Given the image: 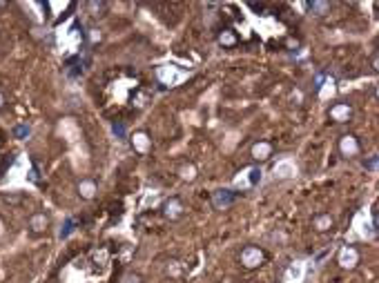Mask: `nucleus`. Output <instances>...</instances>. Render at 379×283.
<instances>
[{
  "label": "nucleus",
  "instance_id": "6",
  "mask_svg": "<svg viewBox=\"0 0 379 283\" xmlns=\"http://www.w3.org/2000/svg\"><path fill=\"white\" fill-rule=\"evenodd\" d=\"M328 116H330V121H334V123H348L352 118V107L348 103H334L332 107H330Z\"/></svg>",
  "mask_w": 379,
  "mask_h": 283
},
{
  "label": "nucleus",
  "instance_id": "27",
  "mask_svg": "<svg viewBox=\"0 0 379 283\" xmlns=\"http://www.w3.org/2000/svg\"><path fill=\"white\" fill-rule=\"evenodd\" d=\"M2 7H4V2H0V9H2Z\"/></svg>",
  "mask_w": 379,
  "mask_h": 283
},
{
  "label": "nucleus",
  "instance_id": "15",
  "mask_svg": "<svg viewBox=\"0 0 379 283\" xmlns=\"http://www.w3.org/2000/svg\"><path fill=\"white\" fill-rule=\"evenodd\" d=\"M248 174H250V188H257L259 181H261V170L259 167H250Z\"/></svg>",
  "mask_w": 379,
  "mask_h": 283
},
{
  "label": "nucleus",
  "instance_id": "8",
  "mask_svg": "<svg viewBox=\"0 0 379 283\" xmlns=\"http://www.w3.org/2000/svg\"><path fill=\"white\" fill-rule=\"evenodd\" d=\"M217 43H218V47H223V49H234V47L239 45V36H236L234 29L225 27L217 34Z\"/></svg>",
  "mask_w": 379,
  "mask_h": 283
},
{
  "label": "nucleus",
  "instance_id": "20",
  "mask_svg": "<svg viewBox=\"0 0 379 283\" xmlns=\"http://www.w3.org/2000/svg\"><path fill=\"white\" fill-rule=\"evenodd\" d=\"M123 283H143V281H141V277H138L136 272H129V274H125Z\"/></svg>",
  "mask_w": 379,
  "mask_h": 283
},
{
  "label": "nucleus",
  "instance_id": "12",
  "mask_svg": "<svg viewBox=\"0 0 379 283\" xmlns=\"http://www.w3.org/2000/svg\"><path fill=\"white\" fill-rule=\"evenodd\" d=\"M332 225H334V219L330 214H317L312 219V228L317 232H328V230H332Z\"/></svg>",
  "mask_w": 379,
  "mask_h": 283
},
{
  "label": "nucleus",
  "instance_id": "4",
  "mask_svg": "<svg viewBox=\"0 0 379 283\" xmlns=\"http://www.w3.org/2000/svg\"><path fill=\"white\" fill-rule=\"evenodd\" d=\"M359 152H361V145H359V141H357L355 134H343L341 139H339V154H341V156L352 158Z\"/></svg>",
  "mask_w": 379,
  "mask_h": 283
},
{
  "label": "nucleus",
  "instance_id": "19",
  "mask_svg": "<svg viewBox=\"0 0 379 283\" xmlns=\"http://www.w3.org/2000/svg\"><path fill=\"white\" fill-rule=\"evenodd\" d=\"M111 130H114V134L118 136L120 141L125 139V125H123V123H114V125H111Z\"/></svg>",
  "mask_w": 379,
  "mask_h": 283
},
{
  "label": "nucleus",
  "instance_id": "5",
  "mask_svg": "<svg viewBox=\"0 0 379 283\" xmlns=\"http://www.w3.org/2000/svg\"><path fill=\"white\" fill-rule=\"evenodd\" d=\"M163 216L167 221H178L183 216V203L178 196H172L163 203Z\"/></svg>",
  "mask_w": 379,
  "mask_h": 283
},
{
  "label": "nucleus",
  "instance_id": "23",
  "mask_svg": "<svg viewBox=\"0 0 379 283\" xmlns=\"http://www.w3.org/2000/svg\"><path fill=\"white\" fill-rule=\"evenodd\" d=\"M29 179L34 181V183H40V176H38V163H36V161H34V170H31Z\"/></svg>",
  "mask_w": 379,
  "mask_h": 283
},
{
  "label": "nucleus",
  "instance_id": "26",
  "mask_svg": "<svg viewBox=\"0 0 379 283\" xmlns=\"http://www.w3.org/2000/svg\"><path fill=\"white\" fill-rule=\"evenodd\" d=\"M2 107H4V96L0 94V112H2Z\"/></svg>",
  "mask_w": 379,
  "mask_h": 283
},
{
  "label": "nucleus",
  "instance_id": "10",
  "mask_svg": "<svg viewBox=\"0 0 379 283\" xmlns=\"http://www.w3.org/2000/svg\"><path fill=\"white\" fill-rule=\"evenodd\" d=\"M132 147H134V152H138V154H147L152 147V139L145 134V132H134Z\"/></svg>",
  "mask_w": 379,
  "mask_h": 283
},
{
  "label": "nucleus",
  "instance_id": "3",
  "mask_svg": "<svg viewBox=\"0 0 379 283\" xmlns=\"http://www.w3.org/2000/svg\"><path fill=\"white\" fill-rule=\"evenodd\" d=\"M359 259H361V254L355 245H343L341 252H339V256H337V263L341 265L343 270H355L357 265H359Z\"/></svg>",
  "mask_w": 379,
  "mask_h": 283
},
{
  "label": "nucleus",
  "instance_id": "22",
  "mask_svg": "<svg viewBox=\"0 0 379 283\" xmlns=\"http://www.w3.org/2000/svg\"><path fill=\"white\" fill-rule=\"evenodd\" d=\"M379 228V212H377V205L373 207V232H377Z\"/></svg>",
  "mask_w": 379,
  "mask_h": 283
},
{
  "label": "nucleus",
  "instance_id": "14",
  "mask_svg": "<svg viewBox=\"0 0 379 283\" xmlns=\"http://www.w3.org/2000/svg\"><path fill=\"white\" fill-rule=\"evenodd\" d=\"M178 176H181V181H187V183L196 181V165H194V163H185V165H181Z\"/></svg>",
  "mask_w": 379,
  "mask_h": 283
},
{
  "label": "nucleus",
  "instance_id": "25",
  "mask_svg": "<svg viewBox=\"0 0 379 283\" xmlns=\"http://www.w3.org/2000/svg\"><path fill=\"white\" fill-rule=\"evenodd\" d=\"M324 78H325L324 74H317V78H315V83H317V85H315V90H317V92L321 90V83H324Z\"/></svg>",
  "mask_w": 379,
  "mask_h": 283
},
{
  "label": "nucleus",
  "instance_id": "21",
  "mask_svg": "<svg viewBox=\"0 0 379 283\" xmlns=\"http://www.w3.org/2000/svg\"><path fill=\"white\" fill-rule=\"evenodd\" d=\"M178 272H181V268H178V261H172V263L167 265V274H172V277H178Z\"/></svg>",
  "mask_w": 379,
  "mask_h": 283
},
{
  "label": "nucleus",
  "instance_id": "1",
  "mask_svg": "<svg viewBox=\"0 0 379 283\" xmlns=\"http://www.w3.org/2000/svg\"><path fill=\"white\" fill-rule=\"evenodd\" d=\"M239 261L245 270H257L266 263V252H263L259 245H245L243 250H241Z\"/></svg>",
  "mask_w": 379,
  "mask_h": 283
},
{
  "label": "nucleus",
  "instance_id": "18",
  "mask_svg": "<svg viewBox=\"0 0 379 283\" xmlns=\"http://www.w3.org/2000/svg\"><path fill=\"white\" fill-rule=\"evenodd\" d=\"M377 161H379V156L377 154H373L368 161H364V167L366 170H370V172H377Z\"/></svg>",
  "mask_w": 379,
  "mask_h": 283
},
{
  "label": "nucleus",
  "instance_id": "9",
  "mask_svg": "<svg viewBox=\"0 0 379 283\" xmlns=\"http://www.w3.org/2000/svg\"><path fill=\"white\" fill-rule=\"evenodd\" d=\"M250 156L259 163L268 161V158L272 156V143H268V141H257V143L250 147Z\"/></svg>",
  "mask_w": 379,
  "mask_h": 283
},
{
  "label": "nucleus",
  "instance_id": "11",
  "mask_svg": "<svg viewBox=\"0 0 379 283\" xmlns=\"http://www.w3.org/2000/svg\"><path fill=\"white\" fill-rule=\"evenodd\" d=\"M76 189H78V196L85 198V201H92V198L96 196V192H98L96 181H92V179H83Z\"/></svg>",
  "mask_w": 379,
  "mask_h": 283
},
{
  "label": "nucleus",
  "instance_id": "7",
  "mask_svg": "<svg viewBox=\"0 0 379 283\" xmlns=\"http://www.w3.org/2000/svg\"><path fill=\"white\" fill-rule=\"evenodd\" d=\"M29 232L31 234H43V232H47V228H49V216L45 214V212H36V214H31L29 216Z\"/></svg>",
  "mask_w": 379,
  "mask_h": 283
},
{
  "label": "nucleus",
  "instance_id": "16",
  "mask_svg": "<svg viewBox=\"0 0 379 283\" xmlns=\"http://www.w3.org/2000/svg\"><path fill=\"white\" fill-rule=\"evenodd\" d=\"M29 125H16L13 127V136H16V139H27V136H29Z\"/></svg>",
  "mask_w": 379,
  "mask_h": 283
},
{
  "label": "nucleus",
  "instance_id": "2",
  "mask_svg": "<svg viewBox=\"0 0 379 283\" xmlns=\"http://www.w3.org/2000/svg\"><path fill=\"white\" fill-rule=\"evenodd\" d=\"M241 198V192L234 189H214L212 192V207L214 210H227Z\"/></svg>",
  "mask_w": 379,
  "mask_h": 283
},
{
  "label": "nucleus",
  "instance_id": "13",
  "mask_svg": "<svg viewBox=\"0 0 379 283\" xmlns=\"http://www.w3.org/2000/svg\"><path fill=\"white\" fill-rule=\"evenodd\" d=\"M306 7L312 16H325L330 11V2L325 0H312V2H306Z\"/></svg>",
  "mask_w": 379,
  "mask_h": 283
},
{
  "label": "nucleus",
  "instance_id": "17",
  "mask_svg": "<svg viewBox=\"0 0 379 283\" xmlns=\"http://www.w3.org/2000/svg\"><path fill=\"white\" fill-rule=\"evenodd\" d=\"M71 230H74V219H67L65 225H62V230H60V238H67V236H69Z\"/></svg>",
  "mask_w": 379,
  "mask_h": 283
},
{
  "label": "nucleus",
  "instance_id": "24",
  "mask_svg": "<svg viewBox=\"0 0 379 283\" xmlns=\"http://www.w3.org/2000/svg\"><path fill=\"white\" fill-rule=\"evenodd\" d=\"M101 32H98V29H89V41H92V43H98V41H101Z\"/></svg>",
  "mask_w": 379,
  "mask_h": 283
}]
</instances>
